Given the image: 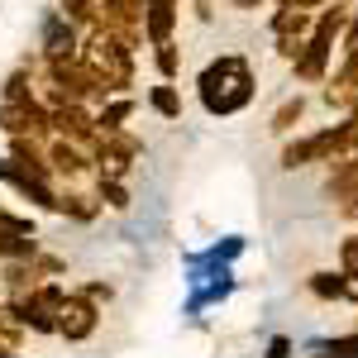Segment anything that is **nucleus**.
I'll list each match as a JSON object with an SVG mask.
<instances>
[{
    "mask_svg": "<svg viewBox=\"0 0 358 358\" xmlns=\"http://www.w3.org/2000/svg\"><path fill=\"white\" fill-rule=\"evenodd\" d=\"M248 67L244 57H220V62H210L206 72H201V101H206V110L210 115H234L239 106H248Z\"/></svg>",
    "mask_w": 358,
    "mask_h": 358,
    "instance_id": "1",
    "label": "nucleus"
},
{
    "mask_svg": "<svg viewBox=\"0 0 358 358\" xmlns=\"http://www.w3.org/2000/svg\"><path fill=\"white\" fill-rule=\"evenodd\" d=\"M62 306H67V296H62V287H38L34 296H29L15 315L24 320V325H34V330H57V315H62Z\"/></svg>",
    "mask_w": 358,
    "mask_h": 358,
    "instance_id": "2",
    "label": "nucleus"
},
{
    "mask_svg": "<svg viewBox=\"0 0 358 358\" xmlns=\"http://www.w3.org/2000/svg\"><path fill=\"white\" fill-rule=\"evenodd\" d=\"M334 29H339V15H325V20L315 24V38H310V53H306L301 62H296V72H301V77H320V72H325V57H330Z\"/></svg>",
    "mask_w": 358,
    "mask_h": 358,
    "instance_id": "3",
    "label": "nucleus"
},
{
    "mask_svg": "<svg viewBox=\"0 0 358 358\" xmlns=\"http://www.w3.org/2000/svg\"><path fill=\"white\" fill-rule=\"evenodd\" d=\"M57 330L67 334V339H86V334L96 330V310L86 301H67L62 306V320H57Z\"/></svg>",
    "mask_w": 358,
    "mask_h": 358,
    "instance_id": "4",
    "label": "nucleus"
},
{
    "mask_svg": "<svg viewBox=\"0 0 358 358\" xmlns=\"http://www.w3.org/2000/svg\"><path fill=\"white\" fill-rule=\"evenodd\" d=\"M339 138H344V134H339V129H330V134H315V138H306V143H292L282 163H287V167H301V163H310V158H320L325 148H334Z\"/></svg>",
    "mask_w": 358,
    "mask_h": 358,
    "instance_id": "5",
    "label": "nucleus"
},
{
    "mask_svg": "<svg viewBox=\"0 0 358 358\" xmlns=\"http://www.w3.org/2000/svg\"><path fill=\"white\" fill-rule=\"evenodd\" d=\"M167 34H172V0H148V38L167 43Z\"/></svg>",
    "mask_w": 358,
    "mask_h": 358,
    "instance_id": "6",
    "label": "nucleus"
},
{
    "mask_svg": "<svg viewBox=\"0 0 358 358\" xmlns=\"http://www.w3.org/2000/svg\"><path fill=\"white\" fill-rule=\"evenodd\" d=\"M0 258H34V234H20V229H0Z\"/></svg>",
    "mask_w": 358,
    "mask_h": 358,
    "instance_id": "7",
    "label": "nucleus"
},
{
    "mask_svg": "<svg viewBox=\"0 0 358 358\" xmlns=\"http://www.w3.org/2000/svg\"><path fill=\"white\" fill-rule=\"evenodd\" d=\"M43 38H48V53H53V57H67V53H72V29H62V20H48Z\"/></svg>",
    "mask_w": 358,
    "mask_h": 358,
    "instance_id": "8",
    "label": "nucleus"
},
{
    "mask_svg": "<svg viewBox=\"0 0 358 358\" xmlns=\"http://www.w3.org/2000/svg\"><path fill=\"white\" fill-rule=\"evenodd\" d=\"M153 110L167 115V120L182 110V101H177V91H172V86H158V91H153Z\"/></svg>",
    "mask_w": 358,
    "mask_h": 358,
    "instance_id": "9",
    "label": "nucleus"
},
{
    "mask_svg": "<svg viewBox=\"0 0 358 358\" xmlns=\"http://www.w3.org/2000/svg\"><path fill=\"white\" fill-rule=\"evenodd\" d=\"M315 358H358V339H339V344H325Z\"/></svg>",
    "mask_w": 358,
    "mask_h": 358,
    "instance_id": "10",
    "label": "nucleus"
},
{
    "mask_svg": "<svg viewBox=\"0 0 358 358\" xmlns=\"http://www.w3.org/2000/svg\"><path fill=\"white\" fill-rule=\"evenodd\" d=\"M315 292H320V296H339V292H344V282H339V277H315Z\"/></svg>",
    "mask_w": 358,
    "mask_h": 358,
    "instance_id": "11",
    "label": "nucleus"
},
{
    "mask_svg": "<svg viewBox=\"0 0 358 358\" xmlns=\"http://www.w3.org/2000/svg\"><path fill=\"white\" fill-rule=\"evenodd\" d=\"M106 201H110L115 210H120V206H129V201H124V192H120V187H106Z\"/></svg>",
    "mask_w": 358,
    "mask_h": 358,
    "instance_id": "12",
    "label": "nucleus"
},
{
    "mask_svg": "<svg viewBox=\"0 0 358 358\" xmlns=\"http://www.w3.org/2000/svg\"><path fill=\"white\" fill-rule=\"evenodd\" d=\"M268 358H287V339H273V349H268Z\"/></svg>",
    "mask_w": 358,
    "mask_h": 358,
    "instance_id": "13",
    "label": "nucleus"
},
{
    "mask_svg": "<svg viewBox=\"0 0 358 358\" xmlns=\"http://www.w3.org/2000/svg\"><path fill=\"white\" fill-rule=\"evenodd\" d=\"M349 48H354V53H358V29H354V38H349Z\"/></svg>",
    "mask_w": 358,
    "mask_h": 358,
    "instance_id": "14",
    "label": "nucleus"
},
{
    "mask_svg": "<svg viewBox=\"0 0 358 358\" xmlns=\"http://www.w3.org/2000/svg\"><path fill=\"white\" fill-rule=\"evenodd\" d=\"M287 5H292V0H287Z\"/></svg>",
    "mask_w": 358,
    "mask_h": 358,
    "instance_id": "15",
    "label": "nucleus"
}]
</instances>
